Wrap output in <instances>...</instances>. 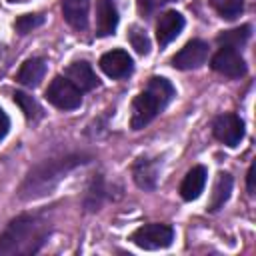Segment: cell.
<instances>
[{
    "label": "cell",
    "mask_w": 256,
    "mask_h": 256,
    "mask_svg": "<svg viewBox=\"0 0 256 256\" xmlns=\"http://www.w3.org/2000/svg\"><path fill=\"white\" fill-rule=\"evenodd\" d=\"M46 236V226L38 216L22 214L14 218L0 236V254L2 256H20L32 254L40 248Z\"/></svg>",
    "instance_id": "obj_1"
},
{
    "label": "cell",
    "mask_w": 256,
    "mask_h": 256,
    "mask_svg": "<svg viewBox=\"0 0 256 256\" xmlns=\"http://www.w3.org/2000/svg\"><path fill=\"white\" fill-rule=\"evenodd\" d=\"M172 96H174V86L166 78H158V76L150 78L144 92H140L132 102L130 126L134 130H140L146 124H150L168 106Z\"/></svg>",
    "instance_id": "obj_2"
},
{
    "label": "cell",
    "mask_w": 256,
    "mask_h": 256,
    "mask_svg": "<svg viewBox=\"0 0 256 256\" xmlns=\"http://www.w3.org/2000/svg\"><path fill=\"white\" fill-rule=\"evenodd\" d=\"M46 98L52 106H56L60 110H74L82 104V92L66 76H56L48 84Z\"/></svg>",
    "instance_id": "obj_3"
},
{
    "label": "cell",
    "mask_w": 256,
    "mask_h": 256,
    "mask_svg": "<svg viewBox=\"0 0 256 256\" xmlns=\"http://www.w3.org/2000/svg\"><path fill=\"white\" fill-rule=\"evenodd\" d=\"M130 240L144 250L168 248L174 240V230L166 224H144L130 236Z\"/></svg>",
    "instance_id": "obj_4"
},
{
    "label": "cell",
    "mask_w": 256,
    "mask_h": 256,
    "mask_svg": "<svg viewBox=\"0 0 256 256\" xmlns=\"http://www.w3.org/2000/svg\"><path fill=\"white\" fill-rule=\"evenodd\" d=\"M212 68L228 78H240L246 74V62L240 56V52L236 48L226 46H220V50L212 56Z\"/></svg>",
    "instance_id": "obj_5"
},
{
    "label": "cell",
    "mask_w": 256,
    "mask_h": 256,
    "mask_svg": "<svg viewBox=\"0 0 256 256\" xmlns=\"http://www.w3.org/2000/svg\"><path fill=\"white\" fill-rule=\"evenodd\" d=\"M212 132L214 136L226 144V146H238L240 140L244 138V122L236 116V114H222L214 120L212 124Z\"/></svg>",
    "instance_id": "obj_6"
},
{
    "label": "cell",
    "mask_w": 256,
    "mask_h": 256,
    "mask_svg": "<svg viewBox=\"0 0 256 256\" xmlns=\"http://www.w3.org/2000/svg\"><path fill=\"white\" fill-rule=\"evenodd\" d=\"M208 58V44L202 40H190L180 52L172 56V66L178 70H194L200 68Z\"/></svg>",
    "instance_id": "obj_7"
},
{
    "label": "cell",
    "mask_w": 256,
    "mask_h": 256,
    "mask_svg": "<svg viewBox=\"0 0 256 256\" xmlns=\"http://www.w3.org/2000/svg\"><path fill=\"white\" fill-rule=\"evenodd\" d=\"M100 68L110 78H126L132 72V58L124 50H110L100 58Z\"/></svg>",
    "instance_id": "obj_8"
},
{
    "label": "cell",
    "mask_w": 256,
    "mask_h": 256,
    "mask_svg": "<svg viewBox=\"0 0 256 256\" xmlns=\"http://www.w3.org/2000/svg\"><path fill=\"white\" fill-rule=\"evenodd\" d=\"M184 28V16L176 10H170V12H164L160 18H158V24H156V38H158V44L160 46H166L170 44Z\"/></svg>",
    "instance_id": "obj_9"
},
{
    "label": "cell",
    "mask_w": 256,
    "mask_h": 256,
    "mask_svg": "<svg viewBox=\"0 0 256 256\" xmlns=\"http://www.w3.org/2000/svg\"><path fill=\"white\" fill-rule=\"evenodd\" d=\"M118 26V10L112 0L96 2V34L110 36Z\"/></svg>",
    "instance_id": "obj_10"
},
{
    "label": "cell",
    "mask_w": 256,
    "mask_h": 256,
    "mask_svg": "<svg viewBox=\"0 0 256 256\" xmlns=\"http://www.w3.org/2000/svg\"><path fill=\"white\" fill-rule=\"evenodd\" d=\"M66 78L82 92V90H92L98 84V78L94 74V70L90 68V64L86 62H72L66 68Z\"/></svg>",
    "instance_id": "obj_11"
},
{
    "label": "cell",
    "mask_w": 256,
    "mask_h": 256,
    "mask_svg": "<svg viewBox=\"0 0 256 256\" xmlns=\"http://www.w3.org/2000/svg\"><path fill=\"white\" fill-rule=\"evenodd\" d=\"M206 184V168L204 166H194L192 170H188V174L184 176L182 184H180V194L184 200H196Z\"/></svg>",
    "instance_id": "obj_12"
},
{
    "label": "cell",
    "mask_w": 256,
    "mask_h": 256,
    "mask_svg": "<svg viewBox=\"0 0 256 256\" xmlns=\"http://www.w3.org/2000/svg\"><path fill=\"white\" fill-rule=\"evenodd\" d=\"M62 14L72 28L84 30L88 24V0H62Z\"/></svg>",
    "instance_id": "obj_13"
},
{
    "label": "cell",
    "mask_w": 256,
    "mask_h": 256,
    "mask_svg": "<svg viewBox=\"0 0 256 256\" xmlns=\"http://www.w3.org/2000/svg\"><path fill=\"white\" fill-rule=\"evenodd\" d=\"M44 74H46V62L42 58H30L22 64V68L18 72V82L28 88H34L40 84Z\"/></svg>",
    "instance_id": "obj_14"
},
{
    "label": "cell",
    "mask_w": 256,
    "mask_h": 256,
    "mask_svg": "<svg viewBox=\"0 0 256 256\" xmlns=\"http://www.w3.org/2000/svg\"><path fill=\"white\" fill-rule=\"evenodd\" d=\"M134 180L140 188H154L156 186V178H158V164L152 162V160H146V158H140L136 164H134Z\"/></svg>",
    "instance_id": "obj_15"
},
{
    "label": "cell",
    "mask_w": 256,
    "mask_h": 256,
    "mask_svg": "<svg viewBox=\"0 0 256 256\" xmlns=\"http://www.w3.org/2000/svg\"><path fill=\"white\" fill-rule=\"evenodd\" d=\"M230 192H232V176L226 174V172H220L216 182H214V188H212V198H210V210H218L224 206V202L230 198Z\"/></svg>",
    "instance_id": "obj_16"
},
{
    "label": "cell",
    "mask_w": 256,
    "mask_h": 256,
    "mask_svg": "<svg viewBox=\"0 0 256 256\" xmlns=\"http://www.w3.org/2000/svg\"><path fill=\"white\" fill-rule=\"evenodd\" d=\"M248 38H250V26H240V28L222 32L218 36V44L220 46H226V48H236L238 50Z\"/></svg>",
    "instance_id": "obj_17"
},
{
    "label": "cell",
    "mask_w": 256,
    "mask_h": 256,
    "mask_svg": "<svg viewBox=\"0 0 256 256\" xmlns=\"http://www.w3.org/2000/svg\"><path fill=\"white\" fill-rule=\"evenodd\" d=\"M212 8L226 20H234L240 16L244 8V0H210Z\"/></svg>",
    "instance_id": "obj_18"
},
{
    "label": "cell",
    "mask_w": 256,
    "mask_h": 256,
    "mask_svg": "<svg viewBox=\"0 0 256 256\" xmlns=\"http://www.w3.org/2000/svg\"><path fill=\"white\" fill-rule=\"evenodd\" d=\"M14 102L22 108V112H24L26 118L34 120V118L40 116V106H38V102H36L32 96H28V94H24V92H16V94H14Z\"/></svg>",
    "instance_id": "obj_19"
},
{
    "label": "cell",
    "mask_w": 256,
    "mask_h": 256,
    "mask_svg": "<svg viewBox=\"0 0 256 256\" xmlns=\"http://www.w3.org/2000/svg\"><path fill=\"white\" fill-rule=\"evenodd\" d=\"M128 38H130V44L132 48L138 52V54H148L150 52V40L146 36V32H142L138 26H132L130 32H128Z\"/></svg>",
    "instance_id": "obj_20"
},
{
    "label": "cell",
    "mask_w": 256,
    "mask_h": 256,
    "mask_svg": "<svg viewBox=\"0 0 256 256\" xmlns=\"http://www.w3.org/2000/svg\"><path fill=\"white\" fill-rule=\"evenodd\" d=\"M42 22H44V16H42V14H24V16H20V18L16 20L14 26H16V30H18L20 34H26V32L38 28Z\"/></svg>",
    "instance_id": "obj_21"
},
{
    "label": "cell",
    "mask_w": 256,
    "mask_h": 256,
    "mask_svg": "<svg viewBox=\"0 0 256 256\" xmlns=\"http://www.w3.org/2000/svg\"><path fill=\"white\" fill-rule=\"evenodd\" d=\"M166 2H170V0H136L138 10H140V14H144V16L154 14V12H156V10H160Z\"/></svg>",
    "instance_id": "obj_22"
},
{
    "label": "cell",
    "mask_w": 256,
    "mask_h": 256,
    "mask_svg": "<svg viewBox=\"0 0 256 256\" xmlns=\"http://www.w3.org/2000/svg\"><path fill=\"white\" fill-rule=\"evenodd\" d=\"M8 128H10V120H8V116H6V112L0 108V140L8 134Z\"/></svg>",
    "instance_id": "obj_23"
},
{
    "label": "cell",
    "mask_w": 256,
    "mask_h": 256,
    "mask_svg": "<svg viewBox=\"0 0 256 256\" xmlns=\"http://www.w3.org/2000/svg\"><path fill=\"white\" fill-rule=\"evenodd\" d=\"M248 192L254 194V164H252L250 170H248Z\"/></svg>",
    "instance_id": "obj_24"
},
{
    "label": "cell",
    "mask_w": 256,
    "mask_h": 256,
    "mask_svg": "<svg viewBox=\"0 0 256 256\" xmlns=\"http://www.w3.org/2000/svg\"><path fill=\"white\" fill-rule=\"evenodd\" d=\"M10 2H26V0H10Z\"/></svg>",
    "instance_id": "obj_25"
}]
</instances>
